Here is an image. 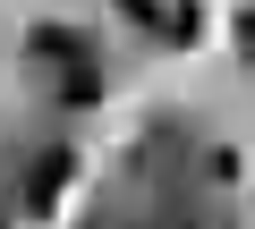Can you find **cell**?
Wrapping results in <instances>:
<instances>
[{"mask_svg": "<svg viewBox=\"0 0 255 229\" xmlns=\"http://www.w3.org/2000/svg\"><path fill=\"white\" fill-rule=\"evenodd\" d=\"M26 60H34V68H77V60H94V51H85V34H77V26L43 17V26L26 34Z\"/></svg>", "mask_w": 255, "mask_h": 229, "instance_id": "cell-1", "label": "cell"}, {"mask_svg": "<svg viewBox=\"0 0 255 229\" xmlns=\"http://www.w3.org/2000/svg\"><path fill=\"white\" fill-rule=\"evenodd\" d=\"M51 102H60V110H94V102H102V68H94V60H77V68H60V85H51Z\"/></svg>", "mask_w": 255, "mask_h": 229, "instance_id": "cell-2", "label": "cell"}, {"mask_svg": "<svg viewBox=\"0 0 255 229\" xmlns=\"http://www.w3.org/2000/svg\"><path fill=\"white\" fill-rule=\"evenodd\" d=\"M68 178H77V153H43V161H34V212H51V204L68 195Z\"/></svg>", "mask_w": 255, "mask_h": 229, "instance_id": "cell-3", "label": "cell"}, {"mask_svg": "<svg viewBox=\"0 0 255 229\" xmlns=\"http://www.w3.org/2000/svg\"><path fill=\"white\" fill-rule=\"evenodd\" d=\"M196 34H204V9H196V0H170V9H162V43L170 51H196Z\"/></svg>", "mask_w": 255, "mask_h": 229, "instance_id": "cell-4", "label": "cell"}, {"mask_svg": "<svg viewBox=\"0 0 255 229\" xmlns=\"http://www.w3.org/2000/svg\"><path fill=\"white\" fill-rule=\"evenodd\" d=\"M238 60H247V68H255V9H247V17H238Z\"/></svg>", "mask_w": 255, "mask_h": 229, "instance_id": "cell-5", "label": "cell"}]
</instances>
